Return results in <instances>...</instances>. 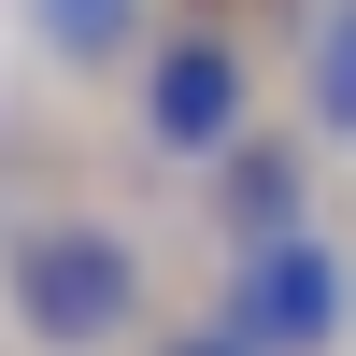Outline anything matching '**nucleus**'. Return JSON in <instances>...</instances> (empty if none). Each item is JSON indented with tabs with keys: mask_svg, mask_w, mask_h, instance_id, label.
<instances>
[{
	"mask_svg": "<svg viewBox=\"0 0 356 356\" xmlns=\"http://www.w3.org/2000/svg\"><path fill=\"white\" fill-rule=\"evenodd\" d=\"M0 314H15L29 356H114L157 314V257L114 214H29L15 243H0Z\"/></svg>",
	"mask_w": 356,
	"mask_h": 356,
	"instance_id": "nucleus-1",
	"label": "nucleus"
},
{
	"mask_svg": "<svg viewBox=\"0 0 356 356\" xmlns=\"http://www.w3.org/2000/svg\"><path fill=\"white\" fill-rule=\"evenodd\" d=\"M129 129L171 171H228L257 143V57H243V29H214V15L157 29V57L129 72Z\"/></svg>",
	"mask_w": 356,
	"mask_h": 356,
	"instance_id": "nucleus-2",
	"label": "nucleus"
},
{
	"mask_svg": "<svg viewBox=\"0 0 356 356\" xmlns=\"http://www.w3.org/2000/svg\"><path fill=\"white\" fill-rule=\"evenodd\" d=\"M342 314H356V257L328 243V228L228 257V285H214V328L243 342V356H328V342H342Z\"/></svg>",
	"mask_w": 356,
	"mask_h": 356,
	"instance_id": "nucleus-3",
	"label": "nucleus"
},
{
	"mask_svg": "<svg viewBox=\"0 0 356 356\" xmlns=\"http://www.w3.org/2000/svg\"><path fill=\"white\" fill-rule=\"evenodd\" d=\"M214 228H228V257H257V243H300V228H314V157L257 129L243 157L214 171Z\"/></svg>",
	"mask_w": 356,
	"mask_h": 356,
	"instance_id": "nucleus-4",
	"label": "nucleus"
},
{
	"mask_svg": "<svg viewBox=\"0 0 356 356\" xmlns=\"http://www.w3.org/2000/svg\"><path fill=\"white\" fill-rule=\"evenodd\" d=\"M43 72H143L157 57V0H15Z\"/></svg>",
	"mask_w": 356,
	"mask_h": 356,
	"instance_id": "nucleus-5",
	"label": "nucleus"
},
{
	"mask_svg": "<svg viewBox=\"0 0 356 356\" xmlns=\"http://www.w3.org/2000/svg\"><path fill=\"white\" fill-rule=\"evenodd\" d=\"M300 143L314 157H356V0H314L300 15Z\"/></svg>",
	"mask_w": 356,
	"mask_h": 356,
	"instance_id": "nucleus-6",
	"label": "nucleus"
},
{
	"mask_svg": "<svg viewBox=\"0 0 356 356\" xmlns=\"http://www.w3.org/2000/svg\"><path fill=\"white\" fill-rule=\"evenodd\" d=\"M143 356H243V342H228L214 314H200V328H157V342H143Z\"/></svg>",
	"mask_w": 356,
	"mask_h": 356,
	"instance_id": "nucleus-7",
	"label": "nucleus"
}]
</instances>
